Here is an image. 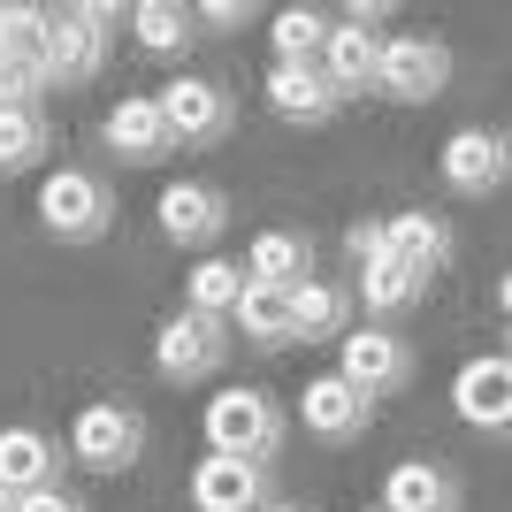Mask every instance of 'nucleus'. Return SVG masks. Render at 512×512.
<instances>
[{"instance_id": "obj_1", "label": "nucleus", "mask_w": 512, "mask_h": 512, "mask_svg": "<svg viewBox=\"0 0 512 512\" xmlns=\"http://www.w3.org/2000/svg\"><path fill=\"white\" fill-rule=\"evenodd\" d=\"M199 428H207V451H230V459H276L291 444V413H283L276 390H260V383L214 390Z\"/></svg>"}, {"instance_id": "obj_2", "label": "nucleus", "mask_w": 512, "mask_h": 512, "mask_svg": "<svg viewBox=\"0 0 512 512\" xmlns=\"http://www.w3.org/2000/svg\"><path fill=\"white\" fill-rule=\"evenodd\" d=\"M62 451H69V467H85V474H130L146 459V413L123 406V398H85Z\"/></svg>"}, {"instance_id": "obj_3", "label": "nucleus", "mask_w": 512, "mask_h": 512, "mask_svg": "<svg viewBox=\"0 0 512 512\" xmlns=\"http://www.w3.org/2000/svg\"><path fill=\"white\" fill-rule=\"evenodd\" d=\"M39 230L54 245H100L115 230V184L100 169H54L39 184Z\"/></svg>"}, {"instance_id": "obj_4", "label": "nucleus", "mask_w": 512, "mask_h": 512, "mask_svg": "<svg viewBox=\"0 0 512 512\" xmlns=\"http://www.w3.org/2000/svg\"><path fill=\"white\" fill-rule=\"evenodd\" d=\"M230 352H237V337H230V321H222V314L176 306V314L153 329V375H161V383H214Z\"/></svg>"}, {"instance_id": "obj_5", "label": "nucleus", "mask_w": 512, "mask_h": 512, "mask_svg": "<svg viewBox=\"0 0 512 512\" xmlns=\"http://www.w3.org/2000/svg\"><path fill=\"white\" fill-rule=\"evenodd\" d=\"M375 92L398 100V107H436L451 92V46L436 39V31H383Z\"/></svg>"}, {"instance_id": "obj_6", "label": "nucleus", "mask_w": 512, "mask_h": 512, "mask_svg": "<svg viewBox=\"0 0 512 512\" xmlns=\"http://www.w3.org/2000/svg\"><path fill=\"white\" fill-rule=\"evenodd\" d=\"M337 375L352 390H360V398H406L413 390V375H421V360H413V344L398 337V329H375V321H367V329H344L337 337Z\"/></svg>"}, {"instance_id": "obj_7", "label": "nucleus", "mask_w": 512, "mask_h": 512, "mask_svg": "<svg viewBox=\"0 0 512 512\" xmlns=\"http://www.w3.org/2000/svg\"><path fill=\"white\" fill-rule=\"evenodd\" d=\"M153 107H161V123H169V138L176 146H222L237 130V100H230V85H214V77H184L176 69L169 85L153 92Z\"/></svg>"}, {"instance_id": "obj_8", "label": "nucleus", "mask_w": 512, "mask_h": 512, "mask_svg": "<svg viewBox=\"0 0 512 512\" xmlns=\"http://www.w3.org/2000/svg\"><path fill=\"white\" fill-rule=\"evenodd\" d=\"M436 176H444L451 199H497V192H505V176H512V138L490 130V123L451 130L444 153H436Z\"/></svg>"}, {"instance_id": "obj_9", "label": "nucleus", "mask_w": 512, "mask_h": 512, "mask_svg": "<svg viewBox=\"0 0 512 512\" xmlns=\"http://www.w3.org/2000/svg\"><path fill=\"white\" fill-rule=\"evenodd\" d=\"M161 237H169L176 253H199L207 260L214 245H222V230H230V192H222V184H199V176H176L169 192H161Z\"/></svg>"}, {"instance_id": "obj_10", "label": "nucleus", "mask_w": 512, "mask_h": 512, "mask_svg": "<svg viewBox=\"0 0 512 512\" xmlns=\"http://www.w3.org/2000/svg\"><path fill=\"white\" fill-rule=\"evenodd\" d=\"M260 505H276V459L207 451L192 467V512H260Z\"/></svg>"}, {"instance_id": "obj_11", "label": "nucleus", "mask_w": 512, "mask_h": 512, "mask_svg": "<svg viewBox=\"0 0 512 512\" xmlns=\"http://www.w3.org/2000/svg\"><path fill=\"white\" fill-rule=\"evenodd\" d=\"M299 428L321 451H352L367 428H375V398H360L344 375H314V383L299 390Z\"/></svg>"}, {"instance_id": "obj_12", "label": "nucleus", "mask_w": 512, "mask_h": 512, "mask_svg": "<svg viewBox=\"0 0 512 512\" xmlns=\"http://www.w3.org/2000/svg\"><path fill=\"white\" fill-rule=\"evenodd\" d=\"M39 69H46V85H54V92H85V85H100V69H107V31H92L77 8H54V16H46Z\"/></svg>"}, {"instance_id": "obj_13", "label": "nucleus", "mask_w": 512, "mask_h": 512, "mask_svg": "<svg viewBox=\"0 0 512 512\" xmlns=\"http://www.w3.org/2000/svg\"><path fill=\"white\" fill-rule=\"evenodd\" d=\"M451 413L467 428H482L490 444H505L512 436V360L505 352H482V360H467L451 375Z\"/></svg>"}, {"instance_id": "obj_14", "label": "nucleus", "mask_w": 512, "mask_h": 512, "mask_svg": "<svg viewBox=\"0 0 512 512\" xmlns=\"http://www.w3.org/2000/svg\"><path fill=\"white\" fill-rule=\"evenodd\" d=\"M260 100H268V115L291 130H321L337 123V85L321 77V62H268V77H260Z\"/></svg>"}, {"instance_id": "obj_15", "label": "nucleus", "mask_w": 512, "mask_h": 512, "mask_svg": "<svg viewBox=\"0 0 512 512\" xmlns=\"http://www.w3.org/2000/svg\"><path fill=\"white\" fill-rule=\"evenodd\" d=\"M62 474H69V451H62L54 428H39V421H8L0 428V490H16V497L62 490Z\"/></svg>"}, {"instance_id": "obj_16", "label": "nucleus", "mask_w": 512, "mask_h": 512, "mask_svg": "<svg viewBox=\"0 0 512 512\" xmlns=\"http://www.w3.org/2000/svg\"><path fill=\"white\" fill-rule=\"evenodd\" d=\"M383 237H390V260H398L413 283H436L451 260H459V230H451L444 214H428V207L383 214Z\"/></svg>"}, {"instance_id": "obj_17", "label": "nucleus", "mask_w": 512, "mask_h": 512, "mask_svg": "<svg viewBox=\"0 0 512 512\" xmlns=\"http://www.w3.org/2000/svg\"><path fill=\"white\" fill-rule=\"evenodd\" d=\"M100 146L123 161V169H161L176 153L169 123H161V107H153V92H130V100L107 107V123H100Z\"/></svg>"}, {"instance_id": "obj_18", "label": "nucleus", "mask_w": 512, "mask_h": 512, "mask_svg": "<svg viewBox=\"0 0 512 512\" xmlns=\"http://www.w3.org/2000/svg\"><path fill=\"white\" fill-rule=\"evenodd\" d=\"M383 512H459L467 505V474L451 467V459H398L383 474Z\"/></svg>"}, {"instance_id": "obj_19", "label": "nucleus", "mask_w": 512, "mask_h": 512, "mask_svg": "<svg viewBox=\"0 0 512 512\" xmlns=\"http://www.w3.org/2000/svg\"><path fill=\"white\" fill-rule=\"evenodd\" d=\"M344 329H360V299H352V283L306 276L299 291H291V344H337Z\"/></svg>"}, {"instance_id": "obj_20", "label": "nucleus", "mask_w": 512, "mask_h": 512, "mask_svg": "<svg viewBox=\"0 0 512 512\" xmlns=\"http://www.w3.org/2000/svg\"><path fill=\"white\" fill-rule=\"evenodd\" d=\"M375 62H383V31H367V23H329V39H321V77L337 85V100H367L375 92Z\"/></svg>"}, {"instance_id": "obj_21", "label": "nucleus", "mask_w": 512, "mask_h": 512, "mask_svg": "<svg viewBox=\"0 0 512 512\" xmlns=\"http://www.w3.org/2000/svg\"><path fill=\"white\" fill-rule=\"evenodd\" d=\"M314 276V237L306 230H260L245 245V283H276V291H299Z\"/></svg>"}, {"instance_id": "obj_22", "label": "nucleus", "mask_w": 512, "mask_h": 512, "mask_svg": "<svg viewBox=\"0 0 512 512\" xmlns=\"http://www.w3.org/2000/svg\"><path fill=\"white\" fill-rule=\"evenodd\" d=\"M123 23H130V39H138V54H153V62H184L199 46V23H192L184 0H138Z\"/></svg>"}, {"instance_id": "obj_23", "label": "nucleus", "mask_w": 512, "mask_h": 512, "mask_svg": "<svg viewBox=\"0 0 512 512\" xmlns=\"http://www.w3.org/2000/svg\"><path fill=\"white\" fill-rule=\"evenodd\" d=\"M230 337H245L253 352H283L291 344V291L276 283H245L230 306Z\"/></svg>"}, {"instance_id": "obj_24", "label": "nucleus", "mask_w": 512, "mask_h": 512, "mask_svg": "<svg viewBox=\"0 0 512 512\" xmlns=\"http://www.w3.org/2000/svg\"><path fill=\"white\" fill-rule=\"evenodd\" d=\"M352 299H360V314L375 321V329H398V314H413V306L428 299V283H413L398 260H367L360 283H352Z\"/></svg>"}, {"instance_id": "obj_25", "label": "nucleus", "mask_w": 512, "mask_h": 512, "mask_svg": "<svg viewBox=\"0 0 512 512\" xmlns=\"http://www.w3.org/2000/svg\"><path fill=\"white\" fill-rule=\"evenodd\" d=\"M46 153H54L46 107H0V176H31Z\"/></svg>"}, {"instance_id": "obj_26", "label": "nucleus", "mask_w": 512, "mask_h": 512, "mask_svg": "<svg viewBox=\"0 0 512 512\" xmlns=\"http://www.w3.org/2000/svg\"><path fill=\"white\" fill-rule=\"evenodd\" d=\"M329 8H276L268 16V46H276V62H321V39H329Z\"/></svg>"}, {"instance_id": "obj_27", "label": "nucleus", "mask_w": 512, "mask_h": 512, "mask_svg": "<svg viewBox=\"0 0 512 512\" xmlns=\"http://www.w3.org/2000/svg\"><path fill=\"white\" fill-rule=\"evenodd\" d=\"M237 291H245V268H237V260H214V253L184 276V306H192V314H222V321H230Z\"/></svg>"}, {"instance_id": "obj_28", "label": "nucleus", "mask_w": 512, "mask_h": 512, "mask_svg": "<svg viewBox=\"0 0 512 512\" xmlns=\"http://www.w3.org/2000/svg\"><path fill=\"white\" fill-rule=\"evenodd\" d=\"M46 16H54V8H39V0H0V54H39Z\"/></svg>"}, {"instance_id": "obj_29", "label": "nucleus", "mask_w": 512, "mask_h": 512, "mask_svg": "<svg viewBox=\"0 0 512 512\" xmlns=\"http://www.w3.org/2000/svg\"><path fill=\"white\" fill-rule=\"evenodd\" d=\"M46 69L39 54H0V107H46Z\"/></svg>"}, {"instance_id": "obj_30", "label": "nucleus", "mask_w": 512, "mask_h": 512, "mask_svg": "<svg viewBox=\"0 0 512 512\" xmlns=\"http://www.w3.org/2000/svg\"><path fill=\"white\" fill-rule=\"evenodd\" d=\"M192 23H199V39H207V31L237 39L245 23H260V8H253V0H199V8H192Z\"/></svg>"}, {"instance_id": "obj_31", "label": "nucleus", "mask_w": 512, "mask_h": 512, "mask_svg": "<svg viewBox=\"0 0 512 512\" xmlns=\"http://www.w3.org/2000/svg\"><path fill=\"white\" fill-rule=\"evenodd\" d=\"M344 253H352V268H367V260H390L383 214H360V222H352V230H344Z\"/></svg>"}, {"instance_id": "obj_32", "label": "nucleus", "mask_w": 512, "mask_h": 512, "mask_svg": "<svg viewBox=\"0 0 512 512\" xmlns=\"http://www.w3.org/2000/svg\"><path fill=\"white\" fill-rule=\"evenodd\" d=\"M23 512H92V505L62 482V490H31V497H23Z\"/></svg>"}, {"instance_id": "obj_33", "label": "nucleus", "mask_w": 512, "mask_h": 512, "mask_svg": "<svg viewBox=\"0 0 512 512\" xmlns=\"http://www.w3.org/2000/svg\"><path fill=\"white\" fill-rule=\"evenodd\" d=\"M260 512H314V505H299V497H276V505H260Z\"/></svg>"}, {"instance_id": "obj_34", "label": "nucleus", "mask_w": 512, "mask_h": 512, "mask_svg": "<svg viewBox=\"0 0 512 512\" xmlns=\"http://www.w3.org/2000/svg\"><path fill=\"white\" fill-rule=\"evenodd\" d=\"M0 512H23V497H16V490H0Z\"/></svg>"}, {"instance_id": "obj_35", "label": "nucleus", "mask_w": 512, "mask_h": 512, "mask_svg": "<svg viewBox=\"0 0 512 512\" xmlns=\"http://www.w3.org/2000/svg\"><path fill=\"white\" fill-rule=\"evenodd\" d=\"M360 512H383V505H360Z\"/></svg>"}]
</instances>
